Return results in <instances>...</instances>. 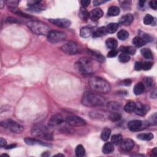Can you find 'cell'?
<instances>
[{"mask_svg": "<svg viewBox=\"0 0 157 157\" xmlns=\"http://www.w3.org/2000/svg\"><path fill=\"white\" fill-rule=\"evenodd\" d=\"M75 67L79 73L85 75H90L96 70L95 61L89 58H82L79 59L75 63Z\"/></svg>", "mask_w": 157, "mask_h": 157, "instance_id": "1", "label": "cell"}, {"mask_svg": "<svg viewBox=\"0 0 157 157\" xmlns=\"http://www.w3.org/2000/svg\"><path fill=\"white\" fill-rule=\"evenodd\" d=\"M89 82L91 89L98 94H107L110 92L111 89V87L108 82L100 77H91L90 78Z\"/></svg>", "mask_w": 157, "mask_h": 157, "instance_id": "2", "label": "cell"}, {"mask_svg": "<svg viewBox=\"0 0 157 157\" xmlns=\"http://www.w3.org/2000/svg\"><path fill=\"white\" fill-rule=\"evenodd\" d=\"M83 105L87 107H102L105 105L106 101L103 96L91 92L85 93L82 100Z\"/></svg>", "mask_w": 157, "mask_h": 157, "instance_id": "3", "label": "cell"}, {"mask_svg": "<svg viewBox=\"0 0 157 157\" xmlns=\"http://www.w3.org/2000/svg\"><path fill=\"white\" fill-rule=\"evenodd\" d=\"M27 26L31 31L38 35H47L51 31L49 27L41 22L31 20L27 22Z\"/></svg>", "mask_w": 157, "mask_h": 157, "instance_id": "4", "label": "cell"}, {"mask_svg": "<svg viewBox=\"0 0 157 157\" xmlns=\"http://www.w3.org/2000/svg\"><path fill=\"white\" fill-rule=\"evenodd\" d=\"M31 134L34 137L43 138L47 141H51L53 139L51 132L47 128L43 125L34 126L31 130Z\"/></svg>", "mask_w": 157, "mask_h": 157, "instance_id": "5", "label": "cell"}, {"mask_svg": "<svg viewBox=\"0 0 157 157\" xmlns=\"http://www.w3.org/2000/svg\"><path fill=\"white\" fill-rule=\"evenodd\" d=\"M1 126L15 133H21L24 131V127L20 124L10 119L4 120L1 122Z\"/></svg>", "mask_w": 157, "mask_h": 157, "instance_id": "6", "label": "cell"}, {"mask_svg": "<svg viewBox=\"0 0 157 157\" xmlns=\"http://www.w3.org/2000/svg\"><path fill=\"white\" fill-rule=\"evenodd\" d=\"M47 39L52 43H60L66 39V34L59 31L51 30L47 34Z\"/></svg>", "mask_w": 157, "mask_h": 157, "instance_id": "7", "label": "cell"}, {"mask_svg": "<svg viewBox=\"0 0 157 157\" xmlns=\"http://www.w3.org/2000/svg\"><path fill=\"white\" fill-rule=\"evenodd\" d=\"M61 50L68 55H75L79 52V47L77 43L69 41L65 43L61 47Z\"/></svg>", "mask_w": 157, "mask_h": 157, "instance_id": "8", "label": "cell"}, {"mask_svg": "<svg viewBox=\"0 0 157 157\" xmlns=\"http://www.w3.org/2000/svg\"><path fill=\"white\" fill-rule=\"evenodd\" d=\"M149 125V124L148 121L147 122L142 121L139 120H135L129 122L128 125V127L129 130L131 131H137L146 128Z\"/></svg>", "mask_w": 157, "mask_h": 157, "instance_id": "9", "label": "cell"}, {"mask_svg": "<svg viewBox=\"0 0 157 157\" xmlns=\"http://www.w3.org/2000/svg\"><path fill=\"white\" fill-rule=\"evenodd\" d=\"M65 121L69 125L74 127L83 126L86 125V121L85 120L76 115L68 116L65 119Z\"/></svg>", "mask_w": 157, "mask_h": 157, "instance_id": "10", "label": "cell"}, {"mask_svg": "<svg viewBox=\"0 0 157 157\" xmlns=\"http://www.w3.org/2000/svg\"><path fill=\"white\" fill-rule=\"evenodd\" d=\"M63 122L64 118L63 117V116L59 114H55L50 117L48 125L50 127H54L61 125Z\"/></svg>", "mask_w": 157, "mask_h": 157, "instance_id": "11", "label": "cell"}, {"mask_svg": "<svg viewBox=\"0 0 157 157\" xmlns=\"http://www.w3.org/2000/svg\"><path fill=\"white\" fill-rule=\"evenodd\" d=\"M49 21L57 27L61 28H68L70 27L71 22L70 20L66 19H49Z\"/></svg>", "mask_w": 157, "mask_h": 157, "instance_id": "12", "label": "cell"}, {"mask_svg": "<svg viewBox=\"0 0 157 157\" xmlns=\"http://www.w3.org/2000/svg\"><path fill=\"white\" fill-rule=\"evenodd\" d=\"M120 145L122 150L125 151V152H129L134 148L135 142L131 139H122Z\"/></svg>", "mask_w": 157, "mask_h": 157, "instance_id": "13", "label": "cell"}, {"mask_svg": "<svg viewBox=\"0 0 157 157\" xmlns=\"http://www.w3.org/2000/svg\"><path fill=\"white\" fill-rule=\"evenodd\" d=\"M29 9L32 12H40L44 10V6L42 4L41 1H31L28 4Z\"/></svg>", "mask_w": 157, "mask_h": 157, "instance_id": "14", "label": "cell"}, {"mask_svg": "<svg viewBox=\"0 0 157 157\" xmlns=\"http://www.w3.org/2000/svg\"><path fill=\"white\" fill-rule=\"evenodd\" d=\"M103 15V10L100 8L93 9L89 13V18L93 21H98Z\"/></svg>", "mask_w": 157, "mask_h": 157, "instance_id": "15", "label": "cell"}, {"mask_svg": "<svg viewBox=\"0 0 157 157\" xmlns=\"http://www.w3.org/2000/svg\"><path fill=\"white\" fill-rule=\"evenodd\" d=\"M134 20V17L131 14H126L122 16L119 20V24L125 25L130 26Z\"/></svg>", "mask_w": 157, "mask_h": 157, "instance_id": "16", "label": "cell"}, {"mask_svg": "<svg viewBox=\"0 0 157 157\" xmlns=\"http://www.w3.org/2000/svg\"><path fill=\"white\" fill-rule=\"evenodd\" d=\"M149 109V107L147 105H142V104H139L137 105L135 110L136 114L139 116H144L146 114L147 112Z\"/></svg>", "mask_w": 157, "mask_h": 157, "instance_id": "17", "label": "cell"}, {"mask_svg": "<svg viewBox=\"0 0 157 157\" xmlns=\"http://www.w3.org/2000/svg\"><path fill=\"white\" fill-rule=\"evenodd\" d=\"M25 142L28 145H41L44 146H50V144H48L47 143H45L39 140V139L35 138H26L25 139Z\"/></svg>", "mask_w": 157, "mask_h": 157, "instance_id": "18", "label": "cell"}, {"mask_svg": "<svg viewBox=\"0 0 157 157\" xmlns=\"http://www.w3.org/2000/svg\"><path fill=\"white\" fill-rule=\"evenodd\" d=\"M89 53L93 58H94V59L95 60L97 61L98 62L99 61V62L103 63L105 61V58H104V57L103 56L102 54L101 53H100L99 52L89 50Z\"/></svg>", "mask_w": 157, "mask_h": 157, "instance_id": "19", "label": "cell"}, {"mask_svg": "<svg viewBox=\"0 0 157 157\" xmlns=\"http://www.w3.org/2000/svg\"><path fill=\"white\" fill-rule=\"evenodd\" d=\"M107 107L110 111L114 112V111H118L121 107V105L118 102L110 101L107 103Z\"/></svg>", "mask_w": 157, "mask_h": 157, "instance_id": "20", "label": "cell"}, {"mask_svg": "<svg viewBox=\"0 0 157 157\" xmlns=\"http://www.w3.org/2000/svg\"><path fill=\"white\" fill-rule=\"evenodd\" d=\"M93 34L91 29L88 27H84L81 28L80 31V35L83 38H87L90 37Z\"/></svg>", "mask_w": 157, "mask_h": 157, "instance_id": "21", "label": "cell"}, {"mask_svg": "<svg viewBox=\"0 0 157 157\" xmlns=\"http://www.w3.org/2000/svg\"><path fill=\"white\" fill-rule=\"evenodd\" d=\"M145 90V86L142 82H139L136 84L134 87V94L136 95H141L144 92Z\"/></svg>", "mask_w": 157, "mask_h": 157, "instance_id": "22", "label": "cell"}, {"mask_svg": "<svg viewBox=\"0 0 157 157\" xmlns=\"http://www.w3.org/2000/svg\"><path fill=\"white\" fill-rule=\"evenodd\" d=\"M120 50L124 54L127 55H135L136 53V49L131 46H121L120 48Z\"/></svg>", "mask_w": 157, "mask_h": 157, "instance_id": "23", "label": "cell"}, {"mask_svg": "<svg viewBox=\"0 0 157 157\" xmlns=\"http://www.w3.org/2000/svg\"><path fill=\"white\" fill-rule=\"evenodd\" d=\"M106 45L107 48L111 49V50H115L116 48L117 47L118 43L117 41V40L115 39L114 38H109L106 40Z\"/></svg>", "mask_w": 157, "mask_h": 157, "instance_id": "24", "label": "cell"}, {"mask_svg": "<svg viewBox=\"0 0 157 157\" xmlns=\"http://www.w3.org/2000/svg\"><path fill=\"white\" fill-rule=\"evenodd\" d=\"M114 150V144L112 142H106L103 147V152L104 154H109L113 152Z\"/></svg>", "mask_w": 157, "mask_h": 157, "instance_id": "25", "label": "cell"}, {"mask_svg": "<svg viewBox=\"0 0 157 157\" xmlns=\"http://www.w3.org/2000/svg\"><path fill=\"white\" fill-rule=\"evenodd\" d=\"M136 107V104L132 101H130L128 102L125 106H124L125 111L128 113H131L135 111V110Z\"/></svg>", "mask_w": 157, "mask_h": 157, "instance_id": "26", "label": "cell"}, {"mask_svg": "<svg viewBox=\"0 0 157 157\" xmlns=\"http://www.w3.org/2000/svg\"><path fill=\"white\" fill-rule=\"evenodd\" d=\"M107 33L106 28L105 27H102L98 28L96 31H95L93 33V36L95 38H98V37H101L103 36H105L106 34Z\"/></svg>", "mask_w": 157, "mask_h": 157, "instance_id": "27", "label": "cell"}, {"mask_svg": "<svg viewBox=\"0 0 157 157\" xmlns=\"http://www.w3.org/2000/svg\"><path fill=\"white\" fill-rule=\"evenodd\" d=\"M132 43L136 47H141L146 44V43L144 41V39L141 36H136L134 38Z\"/></svg>", "mask_w": 157, "mask_h": 157, "instance_id": "28", "label": "cell"}, {"mask_svg": "<svg viewBox=\"0 0 157 157\" xmlns=\"http://www.w3.org/2000/svg\"><path fill=\"white\" fill-rule=\"evenodd\" d=\"M120 9L117 6H112L109 7L107 11V15L110 17H115L117 16L120 14Z\"/></svg>", "mask_w": 157, "mask_h": 157, "instance_id": "29", "label": "cell"}, {"mask_svg": "<svg viewBox=\"0 0 157 157\" xmlns=\"http://www.w3.org/2000/svg\"><path fill=\"white\" fill-rule=\"evenodd\" d=\"M137 138L140 140L142 141H151L154 138V135L152 133H141L137 135Z\"/></svg>", "mask_w": 157, "mask_h": 157, "instance_id": "30", "label": "cell"}, {"mask_svg": "<svg viewBox=\"0 0 157 157\" xmlns=\"http://www.w3.org/2000/svg\"><path fill=\"white\" fill-rule=\"evenodd\" d=\"M109 119L112 121H118L121 118V115L117 111L111 112L108 116Z\"/></svg>", "mask_w": 157, "mask_h": 157, "instance_id": "31", "label": "cell"}, {"mask_svg": "<svg viewBox=\"0 0 157 157\" xmlns=\"http://www.w3.org/2000/svg\"><path fill=\"white\" fill-rule=\"evenodd\" d=\"M119 28V24L117 23H110L106 27L107 33L112 34L116 32Z\"/></svg>", "mask_w": 157, "mask_h": 157, "instance_id": "32", "label": "cell"}, {"mask_svg": "<svg viewBox=\"0 0 157 157\" xmlns=\"http://www.w3.org/2000/svg\"><path fill=\"white\" fill-rule=\"evenodd\" d=\"M79 15L80 17V18L82 20H87L89 17V13L85 8L82 7L80 9Z\"/></svg>", "mask_w": 157, "mask_h": 157, "instance_id": "33", "label": "cell"}, {"mask_svg": "<svg viewBox=\"0 0 157 157\" xmlns=\"http://www.w3.org/2000/svg\"><path fill=\"white\" fill-rule=\"evenodd\" d=\"M110 134H111V130H110V129L108 128H105L102 131L101 135L102 140L104 141H107L110 137Z\"/></svg>", "mask_w": 157, "mask_h": 157, "instance_id": "34", "label": "cell"}, {"mask_svg": "<svg viewBox=\"0 0 157 157\" xmlns=\"http://www.w3.org/2000/svg\"><path fill=\"white\" fill-rule=\"evenodd\" d=\"M75 155L78 157H82L85 155V150L82 145L79 144L75 148Z\"/></svg>", "mask_w": 157, "mask_h": 157, "instance_id": "35", "label": "cell"}, {"mask_svg": "<svg viewBox=\"0 0 157 157\" xmlns=\"http://www.w3.org/2000/svg\"><path fill=\"white\" fill-rule=\"evenodd\" d=\"M141 54L146 59H152L153 58V54L152 51L148 48H144L141 50Z\"/></svg>", "mask_w": 157, "mask_h": 157, "instance_id": "36", "label": "cell"}, {"mask_svg": "<svg viewBox=\"0 0 157 157\" xmlns=\"http://www.w3.org/2000/svg\"><path fill=\"white\" fill-rule=\"evenodd\" d=\"M117 38L121 40H125L129 38V33L125 30H121L117 33Z\"/></svg>", "mask_w": 157, "mask_h": 157, "instance_id": "37", "label": "cell"}, {"mask_svg": "<svg viewBox=\"0 0 157 157\" xmlns=\"http://www.w3.org/2000/svg\"><path fill=\"white\" fill-rule=\"evenodd\" d=\"M122 136L121 135H114L112 136L111 138V142L114 145H120L122 141Z\"/></svg>", "mask_w": 157, "mask_h": 157, "instance_id": "38", "label": "cell"}, {"mask_svg": "<svg viewBox=\"0 0 157 157\" xmlns=\"http://www.w3.org/2000/svg\"><path fill=\"white\" fill-rule=\"evenodd\" d=\"M119 60L121 63H127L130 60V57L128 55L122 53L119 56Z\"/></svg>", "mask_w": 157, "mask_h": 157, "instance_id": "39", "label": "cell"}, {"mask_svg": "<svg viewBox=\"0 0 157 157\" xmlns=\"http://www.w3.org/2000/svg\"><path fill=\"white\" fill-rule=\"evenodd\" d=\"M154 20V17L150 14H147L144 18V24L145 25H150L152 24Z\"/></svg>", "mask_w": 157, "mask_h": 157, "instance_id": "40", "label": "cell"}, {"mask_svg": "<svg viewBox=\"0 0 157 157\" xmlns=\"http://www.w3.org/2000/svg\"><path fill=\"white\" fill-rule=\"evenodd\" d=\"M10 10L12 11V12L15 14H17V15H19L23 17H25V18H31V17L25 13H24L22 12V11H21L20 9H17L16 8H14V9H10Z\"/></svg>", "mask_w": 157, "mask_h": 157, "instance_id": "41", "label": "cell"}, {"mask_svg": "<svg viewBox=\"0 0 157 157\" xmlns=\"http://www.w3.org/2000/svg\"><path fill=\"white\" fill-rule=\"evenodd\" d=\"M19 1H16V0H9V1H6V4L10 8V9H14L16 8L17 5L19 4Z\"/></svg>", "mask_w": 157, "mask_h": 157, "instance_id": "42", "label": "cell"}, {"mask_svg": "<svg viewBox=\"0 0 157 157\" xmlns=\"http://www.w3.org/2000/svg\"><path fill=\"white\" fill-rule=\"evenodd\" d=\"M149 124L152 125H156L157 123V115L156 113H154L149 119Z\"/></svg>", "mask_w": 157, "mask_h": 157, "instance_id": "43", "label": "cell"}, {"mask_svg": "<svg viewBox=\"0 0 157 157\" xmlns=\"http://www.w3.org/2000/svg\"><path fill=\"white\" fill-rule=\"evenodd\" d=\"M153 79H151L150 77H147L145 78L144 79V86H146L148 88H150V87H152L153 86Z\"/></svg>", "mask_w": 157, "mask_h": 157, "instance_id": "44", "label": "cell"}, {"mask_svg": "<svg viewBox=\"0 0 157 157\" xmlns=\"http://www.w3.org/2000/svg\"><path fill=\"white\" fill-rule=\"evenodd\" d=\"M152 66V63L150 61H145L142 63V70L148 71L150 70Z\"/></svg>", "mask_w": 157, "mask_h": 157, "instance_id": "45", "label": "cell"}, {"mask_svg": "<svg viewBox=\"0 0 157 157\" xmlns=\"http://www.w3.org/2000/svg\"><path fill=\"white\" fill-rule=\"evenodd\" d=\"M141 38L144 39V41L145 43H149L150 41H152V40H153L152 38V37H151L149 35V34H144Z\"/></svg>", "mask_w": 157, "mask_h": 157, "instance_id": "46", "label": "cell"}, {"mask_svg": "<svg viewBox=\"0 0 157 157\" xmlns=\"http://www.w3.org/2000/svg\"><path fill=\"white\" fill-rule=\"evenodd\" d=\"M117 54H118V52L115 49V50H111L110 51H109L108 52L107 54V57L109 58H113V57H115L117 55Z\"/></svg>", "mask_w": 157, "mask_h": 157, "instance_id": "47", "label": "cell"}, {"mask_svg": "<svg viewBox=\"0 0 157 157\" xmlns=\"http://www.w3.org/2000/svg\"><path fill=\"white\" fill-rule=\"evenodd\" d=\"M135 69L136 71H141L142 69V62L138 61L135 63Z\"/></svg>", "mask_w": 157, "mask_h": 157, "instance_id": "48", "label": "cell"}, {"mask_svg": "<svg viewBox=\"0 0 157 157\" xmlns=\"http://www.w3.org/2000/svg\"><path fill=\"white\" fill-rule=\"evenodd\" d=\"M6 22L8 23H20V21H19L18 19H16L13 17H8L6 19Z\"/></svg>", "mask_w": 157, "mask_h": 157, "instance_id": "49", "label": "cell"}, {"mask_svg": "<svg viewBox=\"0 0 157 157\" xmlns=\"http://www.w3.org/2000/svg\"><path fill=\"white\" fill-rule=\"evenodd\" d=\"M149 5H150V7L154 9V10H156V8H157V1H155V0H153V1H151L149 3Z\"/></svg>", "mask_w": 157, "mask_h": 157, "instance_id": "50", "label": "cell"}, {"mask_svg": "<svg viewBox=\"0 0 157 157\" xmlns=\"http://www.w3.org/2000/svg\"><path fill=\"white\" fill-rule=\"evenodd\" d=\"M81 4H82V6L85 8L89 6L90 4V0H82V1H81Z\"/></svg>", "mask_w": 157, "mask_h": 157, "instance_id": "51", "label": "cell"}, {"mask_svg": "<svg viewBox=\"0 0 157 157\" xmlns=\"http://www.w3.org/2000/svg\"><path fill=\"white\" fill-rule=\"evenodd\" d=\"M106 1H101V0H95V1H94V4L95 6H97L100 5L101 4H103L104 3H106Z\"/></svg>", "mask_w": 157, "mask_h": 157, "instance_id": "52", "label": "cell"}, {"mask_svg": "<svg viewBox=\"0 0 157 157\" xmlns=\"http://www.w3.org/2000/svg\"><path fill=\"white\" fill-rule=\"evenodd\" d=\"M122 84H123L124 85H125V86H130L131 84V80L130 79H125L124 80L123 82H122Z\"/></svg>", "mask_w": 157, "mask_h": 157, "instance_id": "53", "label": "cell"}, {"mask_svg": "<svg viewBox=\"0 0 157 157\" xmlns=\"http://www.w3.org/2000/svg\"><path fill=\"white\" fill-rule=\"evenodd\" d=\"M6 141L4 139H3V137H1L0 138V146H1V147H4L6 145Z\"/></svg>", "mask_w": 157, "mask_h": 157, "instance_id": "54", "label": "cell"}, {"mask_svg": "<svg viewBox=\"0 0 157 157\" xmlns=\"http://www.w3.org/2000/svg\"><path fill=\"white\" fill-rule=\"evenodd\" d=\"M150 97L152 98H156V89H154L152 93H151V94H150Z\"/></svg>", "mask_w": 157, "mask_h": 157, "instance_id": "55", "label": "cell"}, {"mask_svg": "<svg viewBox=\"0 0 157 157\" xmlns=\"http://www.w3.org/2000/svg\"><path fill=\"white\" fill-rule=\"evenodd\" d=\"M15 146H16V144H11V145H8V146L6 147V149H13V148L15 147Z\"/></svg>", "mask_w": 157, "mask_h": 157, "instance_id": "56", "label": "cell"}, {"mask_svg": "<svg viewBox=\"0 0 157 157\" xmlns=\"http://www.w3.org/2000/svg\"><path fill=\"white\" fill-rule=\"evenodd\" d=\"M157 155V150H156V148H154L153 150H152V156H156Z\"/></svg>", "mask_w": 157, "mask_h": 157, "instance_id": "57", "label": "cell"}, {"mask_svg": "<svg viewBox=\"0 0 157 157\" xmlns=\"http://www.w3.org/2000/svg\"><path fill=\"white\" fill-rule=\"evenodd\" d=\"M145 3V1H140L139 2V6H140L141 7H142V6H144V3Z\"/></svg>", "mask_w": 157, "mask_h": 157, "instance_id": "58", "label": "cell"}, {"mask_svg": "<svg viewBox=\"0 0 157 157\" xmlns=\"http://www.w3.org/2000/svg\"><path fill=\"white\" fill-rule=\"evenodd\" d=\"M49 155H50V153L49 152H44L42 154V156H48Z\"/></svg>", "mask_w": 157, "mask_h": 157, "instance_id": "59", "label": "cell"}, {"mask_svg": "<svg viewBox=\"0 0 157 157\" xmlns=\"http://www.w3.org/2000/svg\"><path fill=\"white\" fill-rule=\"evenodd\" d=\"M4 2L1 0V1H0V8H1V9H2V8H3V6H4Z\"/></svg>", "mask_w": 157, "mask_h": 157, "instance_id": "60", "label": "cell"}, {"mask_svg": "<svg viewBox=\"0 0 157 157\" xmlns=\"http://www.w3.org/2000/svg\"><path fill=\"white\" fill-rule=\"evenodd\" d=\"M55 156H63L64 155H62V154H57V155H56Z\"/></svg>", "mask_w": 157, "mask_h": 157, "instance_id": "61", "label": "cell"}, {"mask_svg": "<svg viewBox=\"0 0 157 157\" xmlns=\"http://www.w3.org/2000/svg\"><path fill=\"white\" fill-rule=\"evenodd\" d=\"M1 156H9V155H7V154H2Z\"/></svg>", "mask_w": 157, "mask_h": 157, "instance_id": "62", "label": "cell"}]
</instances>
